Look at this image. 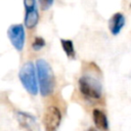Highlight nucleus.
Returning a JSON list of instances; mask_svg holds the SVG:
<instances>
[{
	"instance_id": "obj_1",
	"label": "nucleus",
	"mask_w": 131,
	"mask_h": 131,
	"mask_svg": "<svg viewBox=\"0 0 131 131\" xmlns=\"http://www.w3.org/2000/svg\"><path fill=\"white\" fill-rule=\"evenodd\" d=\"M36 70L38 76L39 89L42 96L50 95L54 90V75L51 70V67L45 59H38L36 61Z\"/></svg>"
},
{
	"instance_id": "obj_2",
	"label": "nucleus",
	"mask_w": 131,
	"mask_h": 131,
	"mask_svg": "<svg viewBox=\"0 0 131 131\" xmlns=\"http://www.w3.org/2000/svg\"><path fill=\"white\" fill-rule=\"evenodd\" d=\"M18 78L24 86V88L32 95L38 93V76L37 70L32 61H27L23 64L19 70Z\"/></svg>"
},
{
	"instance_id": "obj_3",
	"label": "nucleus",
	"mask_w": 131,
	"mask_h": 131,
	"mask_svg": "<svg viewBox=\"0 0 131 131\" xmlns=\"http://www.w3.org/2000/svg\"><path fill=\"white\" fill-rule=\"evenodd\" d=\"M78 85L80 92L87 99L95 100L100 98L102 93V87L100 82L96 78L89 75L81 76L78 81Z\"/></svg>"
},
{
	"instance_id": "obj_4",
	"label": "nucleus",
	"mask_w": 131,
	"mask_h": 131,
	"mask_svg": "<svg viewBox=\"0 0 131 131\" xmlns=\"http://www.w3.org/2000/svg\"><path fill=\"white\" fill-rule=\"evenodd\" d=\"M7 35H8V38L12 46L17 51H21L25 46V41H26V34H25L24 26L21 24L11 25L8 28Z\"/></svg>"
},
{
	"instance_id": "obj_5",
	"label": "nucleus",
	"mask_w": 131,
	"mask_h": 131,
	"mask_svg": "<svg viewBox=\"0 0 131 131\" xmlns=\"http://www.w3.org/2000/svg\"><path fill=\"white\" fill-rule=\"evenodd\" d=\"M61 121L60 111L55 106H49L44 114L43 124L45 131H56Z\"/></svg>"
},
{
	"instance_id": "obj_6",
	"label": "nucleus",
	"mask_w": 131,
	"mask_h": 131,
	"mask_svg": "<svg viewBox=\"0 0 131 131\" xmlns=\"http://www.w3.org/2000/svg\"><path fill=\"white\" fill-rule=\"evenodd\" d=\"M125 26V16L121 13V12H117L115 13L108 21V29L111 31V33L116 36L118 34H120L121 30L123 29V27Z\"/></svg>"
},
{
	"instance_id": "obj_7",
	"label": "nucleus",
	"mask_w": 131,
	"mask_h": 131,
	"mask_svg": "<svg viewBox=\"0 0 131 131\" xmlns=\"http://www.w3.org/2000/svg\"><path fill=\"white\" fill-rule=\"evenodd\" d=\"M17 120L24 128H26L28 131H35V129H38V124L36 121V118L27 114V113H17Z\"/></svg>"
},
{
	"instance_id": "obj_8",
	"label": "nucleus",
	"mask_w": 131,
	"mask_h": 131,
	"mask_svg": "<svg viewBox=\"0 0 131 131\" xmlns=\"http://www.w3.org/2000/svg\"><path fill=\"white\" fill-rule=\"evenodd\" d=\"M92 118H93V122L94 125L97 129L102 130V131H107L108 130V121H107V117L106 115L98 108L93 110L92 112Z\"/></svg>"
},
{
	"instance_id": "obj_9",
	"label": "nucleus",
	"mask_w": 131,
	"mask_h": 131,
	"mask_svg": "<svg viewBox=\"0 0 131 131\" xmlns=\"http://www.w3.org/2000/svg\"><path fill=\"white\" fill-rule=\"evenodd\" d=\"M39 21V11L38 7L26 10L25 16V27L28 29H33Z\"/></svg>"
},
{
	"instance_id": "obj_10",
	"label": "nucleus",
	"mask_w": 131,
	"mask_h": 131,
	"mask_svg": "<svg viewBox=\"0 0 131 131\" xmlns=\"http://www.w3.org/2000/svg\"><path fill=\"white\" fill-rule=\"evenodd\" d=\"M60 44H61V47H62L66 55L70 59H74L76 57V51H75V47H74L73 41L70 40V39H61L60 40Z\"/></svg>"
},
{
	"instance_id": "obj_11",
	"label": "nucleus",
	"mask_w": 131,
	"mask_h": 131,
	"mask_svg": "<svg viewBox=\"0 0 131 131\" xmlns=\"http://www.w3.org/2000/svg\"><path fill=\"white\" fill-rule=\"evenodd\" d=\"M45 45H46V42H45V40H44L42 37H36V38L34 39L33 43H32V48H33L34 50L38 51V50L42 49Z\"/></svg>"
},
{
	"instance_id": "obj_12",
	"label": "nucleus",
	"mask_w": 131,
	"mask_h": 131,
	"mask_svg": "<svg viewBox=\"0 0 131 131\" xmlns=\"http://www.w3.org/2000/svg\"><path fill=\"white\" fill-rule=\"evenodd\" d=\"M24 6H25L26 10L36 8L37 7V2H36V0H24Z\"/></svg>"
},
{
	"instance_id": "obj_13",
	"label": "nucleus",
	"mask_w": 131,
	"mask_h": 131,
	"mask_svg": "<svg viewBox=\"0 0 131 131\" xmlns=\"http://www.w3.org/2000/svg\"><path fill=\"white\" fill-rule=\"evenodd\" d=\"M38 1H39L40 5H41V8L43 10H46V9H48L53 4L54 0H38Z\"/></svg>"
},
{
	"instance_id": "obj_14",
	"label": "nucleus",
	"mask_w": 131,
	"mask_h": 131,
	"mask_svg": "<svg viewBox=\"0 0 131 131\" xmlns=\"http://www.w3.org/2000/svg\"><path fill=\"white\" fill-rule=\"evenodd\" d=\"M86 131H97L96 129H94V128H88Z\"/></svg>"
},
{
	"instance_id": "obj_15",
	"label": "nucleus",
	"mask_w": 131,
	"mask_h": 131,
	"mask_svg": "<svg viewBox=\"0 0 131 131\" xmlns=\"http://www.w3.org/2000/svg\"><path fill=\"white\" fill-rule=\"evenodd\" d=\"M130 8H131V4H130Z\"/></svg>"
}]
</instances>
